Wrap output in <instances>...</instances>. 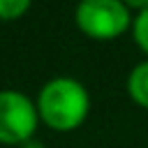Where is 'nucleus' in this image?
<instances>
[{
	"instance_id": "1",
	"label": "nucleus",
	"mask_w": 148,
	"mask_h": 148,
	"mask_svg": "<svg viewBox=\"0 0 148 148\" xmlns=\"http://www.w3.org/2000/svg\"><path fill=\"white\" fill-rule=\"evenodd\" d=\"M37 111L49 127L69 132L86 120L90 111V95L81 81L72 76H56L42 86L37 95Z\"/></svg>"
},
{
	"instance_id": "2",
	"label": "nucleus",
	"mask_w": 148,
	"mask_h": 148,
	"mask_svg": "<svg viewBox=\"0 0 148 148\" xmlns=\"http://www.w3.org/2000/svg\"><path fill=\"white\" fill-rule=\"evenodd\" d=\"M74 21L90 39H116L134 23V14L127 2L120 0H83L74 9Z\"/></svg>"
},
{
	"instance_id": "3",
	"label": "nucleus",
	"mask_w": 148,
	"mask_h": 148,
	"mask_svg": "<svg viewBox=\"0 0 148 148\" xmlns=\"http://www.w3.org/2000/svg\"><path fill=\"white\" fill-rule=\"evenodd\" d=\"M37 104L21 90H0V141L16 143L32 139L37 130Z\"/></svg>"
},
{
	"instance_id": "4",
	"label": "nucleus",
	"mask_w": 148,
	"mask_h": 148,
	"mask_svg": "<svg viewBox=\"0 0 148 148\" xmlns=\"http://www.w3.org/2000/svg\"><path fill=\"white\" fill-rule=\"evenodd\" d=\"M127 92L134 104L148 111V60H141L139 65L132 67L127 76Z\"/></svg>"
},
{
	"instance_id": "5",
	"label": "nucleus",
	"mask_w": 148,
	"mask_h": 148,
	"mask_svg": "<svg viewBox=\"0 0 148 148\" xmlns=\"http://www.w3.org/2000/svg\"><path fill=\"white\" fill-rule=\"evenodd\" d=\"M132 35H134V42L136 46L148 56V2L146 7L134 16V23H132Z\"/></svg>"
},
{
	"instance_id": "6",
	"label": "nucleus",
	"mask_w": 148,
	"mask_h": 148,
	"mask_svg": "<svg viewBox=\"0 0 148 148\" xmlns=\"http://www.w3.org/2000/svg\"><path fill=\"white\" fill-rule=\"evenodd\" d=\"M30 9V0H0V18L14 21Z\"/></svg>"
},
{
	"instance_id": "7",
	"label": "nucleus",
	"mask_w": 148,
	"mask_h": 148,
	"mask_svg": "<svg viewBox=\"0 0 148 148\" xmlns=\"http://www.w3.org/2000/svg\"><path fill=\"white\" fill-rule=\"evenodd\" d=\"M18 148H44V143H42L39 139H35V136H32V139H28V141H23V143H21Z\"/></svg>"
}]
</instances>
